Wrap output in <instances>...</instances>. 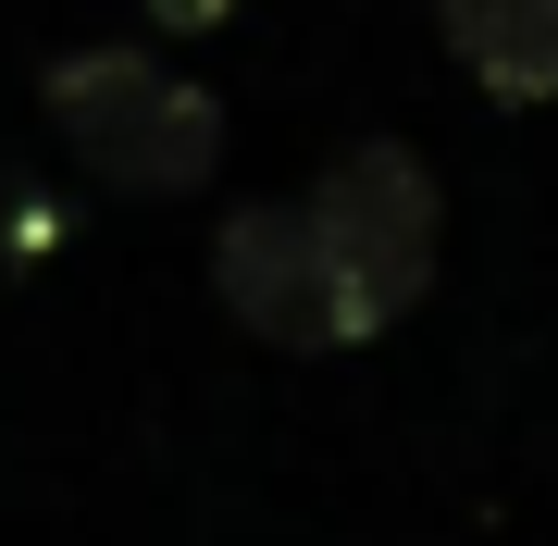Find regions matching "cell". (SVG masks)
<instances>
[{
    "label": "cell",
    "instance_id": "6da1fadb",
    "mask_svg": "<svg viewBox=\"0 0 558 546\" xmlns=\"http://www.w3.org/2000/svg\"><path fill=\"white\" fill-rule=\"evenodd\" d=\"M38 100L112 199H199L223 162V100L199 75H174L161 50H62Z\"/></svg>",
    "mask_w": 558,
    "mask_h": 546
},
{
    "label": "cell",
    "instance_id": "7a4b0ae2",
    "mask_svg": "<svg viewBox=\"0 0 558 546\" xmlns=\"http://www.w3.org/2000/svg\"><path fill=\"white\" fill-rule=\"evenodd\" d=\"M299 223H311V262L336 286V336H385L398 311L435 286V248H447V199L422 174V149L398 137H360L336 149L311 186H299Z\"/></svg>",
    "mask_w": 558,
    "mask_h": 546
},
{
    "label": "cell",
    "instance_id": "3957f363",
    "mask_svg": "<svg viewBox=\"0 0 558 546\" xmlns=\"http://www.w3.org/2000/svg\"><path fill=\"white\" fill-rule=\"evenodd\" d=\"M211 299L236 311L260 348H348V336H336V286H323V262H311L299 199L223 211V236H211Z\"/></svg>",
    "mask_w": 558,
    "mask_h": 546
},
{
    "label": "cell",
    "instance_id": "277c9868",
    "mask_svg": "<svg viewBox=\"0 0 558 546\" xmlns=\"http://www.w3.org/2000/svg\"><path fill=\"white\" fill-rule=\"evenodd\" d=\"M435 38L497 112L558 100V0H435Z\"/></svg>",
    "mask_w": 558,
    "mask_h": 546
},
{
    "label": "cell",
    "instance_id": "5b68a950",
    "mask_svg": "<svg viewBox=\"0 0 558 546\" xmlns=\"http://www.w3.org/2000/svg\"><path fill=\"white\" fill-rule=\"evenodd\" d=\"M199 13H211V0H199Z\"/></svg>",
    "mask_w": 558,
    "mask_h": 546
}]
</instances>
